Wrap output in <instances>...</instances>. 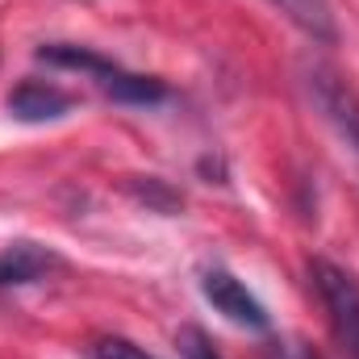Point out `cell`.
Here are the masks:
<instances>
[{
  "label": "cell",
  "mask_w": 359,
  "mask_h": 359,
  "mask_svg": "<svg viewBox=\"0 0 359 359\" xmlns=\"http://www.w3.org/2000/svg\"><path fill=\"white\" fill-rule=\"evenodd\" d=\"M201 292H205V301L213 305V313H222L226 322H234V326H243V330H268L271 326L264 301H259L234 271L205 268V276H201Z\"/></svg>",
  "instance_id": "277c9868"
},
{
  "label": "cell",
  "mask_w": 359,
  "mask_h": 359,
  "mask_svg": "<svg viewBox=\"0 0 359 359\" xmlns=\"http://www.w3.org/2000/svg\"><path fill=\"white\" fill-rule=\"evenodd\" d=\"M297 29H305L313 42H326L334 46L339 42V25H334V8L330 0H271Z\"/></svg>",
  "instance_id": "52a82bcc"
},
{
  "label": "cell",
  "mask_w": 359,
  "mask_h": 359,
  "mask_svg": "<svg viewBox=\"0 0 359 359\" xmlns=\"http://www.w3.org/2000/svg\"><path fill=\"white\" fill-rule=\"evenodd\" d=\"M59 268V255L38 243H8L0 251V288H21Z\"/></svg>",
  "instance_id": "8992f818"
},
{
  "label": "cell",
  "mask_w": 359,
  "mask_h": 359,
  "mask_svg": "<svg viewBox=\"0 0 359 359\" xmlns=\"http://www.w3.org/2000/svg\"><path fill=\"white\" fill-rule=\"evenodd\" d=\"M76 109V96L46 80H21L8 92V113L17 121H59Z\"/></svg>",
  "instance_id": "5b68a950"
},
{
  "label": "cell",
  "mask_w": 359,
  "mask_h": 359,
  "mask_svg": "<svg viewBox=\"0 0 359 359\" xmlns=\"http://www.w3.org/2000/svg\"><path fill=\"white\" fill-rule=\"evenodd\" d=\"M305 88L313 96L318 113L326 117V126L347 142V151L359 159V92L330 67H309Z\"/></svg>",
  "instance_id": "3957f363"
},
{
  "label": "cell",
  "mask_w": 359,
  "mask_h": 359,
  "mask_svg": "<svg viewBox=\"0 0 359 359\" xmlns=\"http://www.w3.org/2000/svg\"><path fill=\"white\" fill-rule=\"evenodd\" d=\"M180 351H184V359H222L209 347V339H205L201 330H184V334H180Z\"/></svg>",
  "instance_id": "9c48e42d"
},
{
  "label": "cell",
  "mask_w": 359,
  "mask_h": 359,
  "mask_svg": "<svg viewBox=\"0 0 359 359\" xmlns=\"http://www.w3.org/2000/svg\"><path fill=\"white\" fill-rule=\"evenodd\" d=\"M309 280L318 288V301L326 305L334 339L343 343V351L351 359H359V276L330 264V259H313Z\"/></svg>",
  "instance_id": "7a4b0ae2"
},
{
  "label": "cell",
  "mask_w": 359,
  "mask_h": 359,
  "mask_svg": "<svg viewBox=\"0 0 359 359\" xmlns=\"http://www.w3.org/2000/svg\"><path fill=\"white\" fill-rule=\"evenodd\" d=\"M42 63L50 67H72V72H84L104 96H113L117 104H159L168 96V84L155 80V76H138V72H126L121 63H109L104 55H96L88 46H72V42H50L38 50Z\"/></svg>",
  "instance_id": "6da1fadb"
},
{
  "label": "cell",
  "mask_w": 359,
  "mask_h": 359,
  "mask_svg": "<svg viewBox=\"0 0 359 359\" xmlns=\"http://www.w3.org/2000/svg\"><path fill=\"white\" fill-rule=\"evenodd\" d=\"M88 359H155L151 351H142L138 343L121 339V334H104L88 347Z\"/></svg>",
  "instance_id": "ba28073f"
},
{
  "label": "cell",
  "mask_w": 359,
  "mask_h": 359,
  "mask_svg": "<svg viewBox=\"0 0 359 359\" xmlns=\"http://www.w3.org/2000/svg\"><path fill=\"white\" fill-rule=\"evenodd\" d=\"M264 359H322L309 343H297V339H280V343H271L268 355Z\"/></svg>",
  "instance_id": "30bf717a"
}]
</instances>
